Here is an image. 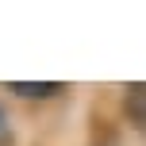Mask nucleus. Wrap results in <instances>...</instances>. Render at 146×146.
<instances>
[{
    "label": "nucleus",
    "mask_w": 146,
    "mask_h": 146,
    "mask_svg": "<svg viewBox=\"0 0 146 146\" xmlns=\"http://www.w3.org/2000/svg\"><path fill=\"white\" fill-rule=\"evenodd\" d=\"M119 108H123V119L139 139H146V85H127L123 96H119Z\"/></svg>",
    "instance_id": "1"
},
{
    "label": "nucleus",
    "mask_w": 146,
    "mask_h": 146,
    "mask_svg": "<svg viewBox=\"0 0 146 146\" xmlns=\"http://www.w3.org/2000/svg\"><path fill=\"white\" fill-rule=\"evenodd\" d=\"M4 92L23 96V100H54V96H62V92H66V85H19V81H12Z\"/></svg>",
    "instance_id": "2"
},
{
    "label": "nucleus",
    "mask_w": 146,
    "mask_h": 146,
    "mask_svg": "<svg viewBox=\"0 0 146 146\" xmlns=\"http://www.w3.org/2000/svg\"><path fill=\"white\" fill-rule=\"evenodd\" d=\"M0 146H19V131H15V119L8 111L4 96H0Z\"/></svg>",
    "instance_id": "3"
}]
</instances>
